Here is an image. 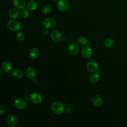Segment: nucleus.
I'll list each match as a JSON object with an SVG mask.
<instances>
[{
  "instance_id": "1",
  "label": "nucleus",
  "mask_w": 127,
  "mask_h": 127,
  "mask_svg": "<svg viewBox=\"0 0 127 127\" xmlns=\"http://www.w3.org/2000/svg\"><path fill=\"white\" fill-rule=\"evenodd\" d=\"M7 26L10 30L14 32H17L19 31L21 29L22 25L20 21L13 19L8 21Z\"/></svg>"
},
{
  "instance_id": "2",
  "label": "nucleus",
  "mask_w": 127,
  "mask_h": 127,
  "mask_svg": "<svg viewBox=\"0 0 127 127\" xmlns=\"http://www.w3.org/2000/svg\"><path fill=\"white\" fill-rule=\"evenodd\" d=\"M64 105L60 102H54L51 105V110L52 112L57 115L62 114L64 111Z\"/></svg>"
},
{
  "instance_id": "3",
  "label": "nucleus",
  "mask_w": 127,
  "mask_h": 127,
  "mask_svg": "<svg viewBox=\"0 0 127 127\" xmlns=\"http://www.w3.org/2000/svg\"><path fill=\"white\" fill-rule=\"evenodd\" d=\"M29 99L31 102L35 104H40L42 101V97L38 93L34 92L30 94L29 96Z\"/></svg>"
},
{
  "instance_id": "4",
  "label": "nucleus",
  "mask_w": 127,
  "mask_h": 127,
  "mask_svg": "<svg viewBox=\"0 0 127 127\" xmlns=\"http://www.w3.org/2000/svg\"><path fill=\"white\" fill-rule=\"evenodd\" d=\"M6 122L8 126L10 127H15L18 123L17 118L13 115H10L6 117Z\"/></svg>"
},
{
  "instance_id": "5",
  "label": "nucleus",
  "mask_w": 127,
  "mask_h": 127,
  "mask_svg": "<svg viewBox=\"0 0 127 127\" xmlns=\"http://www.w3.org/2000/svg\"><path fill=\"white\" fill-rule=\"evenodd\" d=\"M81 54L85 59H89L91 58L92 56V50L90 46H86L83 47L81 51Z\"/></svg>"
},
{
  "instance_id": "6",
  "label": "nucleus",
  "mask_w": 127,
  "mask_h": 127,
  "mask_svg": "<svg viewBox=\"0 0 127 127\" xmlns=\"http://www.w3.org/2000/svg\"><path fill=\"white\" fill-rule=\"evenodd\" d=\"M14 106L19 109H24L27 106L26 102L22 98H17L14 102Z\"/></svg>"
},
{
  "instance_id": "7",
  "label": "nucleus",
  "mask_w": 127,
  "mask_h": 127,
  "mask_svg": "<svg viewBox=\"0 0 127 127\" xmlns=\"http://www.w3.org/2000/svg\"><path fill=\"white\" fill-rule=\"evenodd\" d=\"M56 24V20L53 18L49 17L46 18L43 21V26L46 29L54 27Z\"/></svg>"
},
{
  "instance_id": "8",
  "label": "nucleus",
  "mask_w": 127,
  "mask_h": 127,
  "mask_svg": "<svg viewBox=\"0 0 127 127\" xmlns=\"http://www.w3.org/2000/svg\"><path fill=\"white\" fill-rule=\"evenodd\" d=\"M67 49L68 52L72 55H76L78 54L79 52V48L78 46L74 43H70L68 45Z\"/></svg>"
},
{
  "instance_id": "9",
  "label": "nucleus",
  "mask_w": 127,
  "mask_h": 127,
  "mask_svg": "<svg viewBox=\"0 0 127 127\" xmlns=\"http://www.w3.org/2000/svg\"><path fill=\"white\" fill-rule=\"evenodd\" d=\"M87 69L92 72H96L99 69V65L95 61H90L86 65Z\"/></svg>"
},
{
  "instance_id": "10",
  "label": "nucleus",
  "mask_w": 127,
  "mask_h": 127,
  "mask_svg": "<svg viewBox=\"0 0 127 127\" xmlns=\"http://www.w3.org/2000/svg\"><path fill=\"white\" fill-rule=\"evenodd\" d=\"M57 7L61 11H66L68 9V4L66 0H59L57 3Z\"/></svg>"
},
{
  "instance_id": "11",
  "label": "nucleus",
  "mask_w": 127,
  "mask_h": 127,
  "mask_svg": "<svg viewBox=\"0 0 127 127\" xmlns=\"http://www.w3.org/2000/svg\"><path fill=\"white\" fill-rule=\"evenodd\" d=\"M51 38L55 42H59L62 38V34L58 30H54L51 33Z\"/></svg>"
},
{
  "instance_id": "12",
  "label": "nucleus",
  "mask_w": 127,
  "mask_h": 127,
  "mask_svg": "<svg viewBox=\"0 0 127 127\" xmlns=\"http://www.w3.org/2000/svg\"><path fill=\"white\" fill-rule=\"evenodd\" d=\"M13 5L17 9H23L27 4L25 0H14Z\"/></svg>"
},
{
  "instance_id": "13",
  "label": "nucleus",
  "mask_w": 127,
  "mask_h": 127,
  "mask_svg": "<svg viewBox=\"0 0 127 127\" xmlns=\"http://www.w3.org/2000/svg\"><path fill=\"white\" fill-rule=\"evenodd\" d=\"M26 74L27 76L31 79H34L36 77V73L35 69L32 67H29L26 70Z\"/></svg>"
},
{
  "instance_id": "14",
  "label": "nucleus",
  "mask_w": 127,
  "mask_h": 127,
  "mask_svg": "<svg viewBox=\"0 0 127 127\" xmlns=\"http://www.w3.org/2000/svg\"><path fill=\"white\" fill-rule=\"evenodd\" d=\"M26 6L29 11H34L38 7V3L35 0H30L27 3Z\"/></svg>"
},
{
  "instance_id": "15",
  "label": "nucleus",
  "mask_w": 127,
  "mask_h": 127,
  "mask_svg": "<svg viewBox=\"0 0 127 127\" xmlns=\"http://www.w3.org/2000/svg\"><path fill=\"white\" fill-rule=\"evenodd\" d=\"M8 15L12 19H15L18 17L19 15V12L17 8H11L8 11Z\"/></svg>"
},
{
  "instance_id": "16",
  "label": "nucleus",
  "mask_w": 127,
  "mask_h": 127,
  "mask_svg": "<svg viewBox=\"0 0 127 127\" xmlns=\"http://www.w3.org/2000/svg\"><path fill=\"white\" fill-rule=\"evenodd\" d=\"M39 54H40L39 50L38 49L36 48H32L29 52V57H30V58L33 59L37 58L39 56Z\"/></svg>"
},
{
  "instance_id": "17",
  "label": "nucleus",
  "mask_w": 127,
  "mask_h": 127,
  "mask_svg": "<svg viewBox=\"0 0 127 127\" xmlns=\"http://www.w3.org/2000/svg\"><path fill=\"white\" fill-rule=\"evenodd\" d=\"M92 103L95 107H99L102 104V99L99 95H95L92 98Z\"/></svg>"
},
{
  "instance_id": "18",
  "label": "nucleus",
  "mask_w": 127,
  "mask_h": 127,
  "mask_svg": "<svg viewBox=\"0 0 127 127\" xmlns=\"http://www.w3.org/2000/svg\"><path fill=\"white\" fill-rule=\"evenodd\" d=\"M12 65L8 61H5L2 64V68L4 71L6 72H9L12 70Z\"/></svg>"
},
{
  "instance_id": "19",
  "label": "nucleus",
  "mask_w": 127,
  "mask_h": 127,
  "mask_svg": "<svg viewBox=\"0 0 127 127\" xmlns=\"http://www.w3.org/2000/svg\"><path fill=\"white\" fill-rule=\"evenodd\" d=\"M100 78V74L97 72H95L90 75L89 76V80L92 83H95L97 82Z\"/></svg>"
},
{
  "instance_id": "20",
  "label": "nucleus",
  "mask_w": 127,
  "mask_h": 127,
  "mask_svg": "<svg viewBox=\"0 0 127 127\" xmlns=\"http://www.w3.org/2000/svg\"><path fill=\"white\" fill-rule=\"evenodd\" d=\"M12 75L13 76V77L17 78V79H19V78H21V77H22V76L23 75V73L21 70L17 69L14 70L12 71Z\"/></svg>"
},
{
  "instance_id": "21",
  "label": "nucleus",
  "mask_w": 127,
  "mask_h": 127,
  "mask_svg": "<svg viewBox=\"0 0 127 127\" xmlns=\"http://www.w3.org/2000/svg\"><path fill=\"white\" fill-rule=\"evenodd\" d=\"M77 42L81 46H85L87 45L89 42L88 40L86 38L84 37H81L79 38L77 40Z\"/></svg>"
},
{
  "instance_id": "22",
  "label": "nucleus",
  "mask_w": 127,
  "mask_h": 127,
  "mask_svg": "<svg viewBox=\"0 0 127 127\" xmlns=\"http://www.w3.org/2000/svg\"><path fill=\"white\" fill-rule=\"evenodd\" d=\"M114 41L110 38L106 39L104 42V46L107 48H110L112 47L114 45Z\"/></svg>"
},
{
  "instance_id": "23",
  "label": "nucleus",
  "mask_w": 127,
  "mask_h": 127,
  "mask_svg": "<svg viewBox=\"0 0 127 127\" xmlns=\"http://www.w3.org/2000/svg\"><path fill=\"white\" fill-rule=\"evenodd\" d=\"M52 10V7L49 4H46L44 5L42 8V12L44 14H48L51 12Z\"/></svg>"
},
{
  "instance_id": "24",
  "label": "nucleus",
  "mask_w": 127,
  "mask_h": 127,
  "mask_svg": "<svg viewBox=\"0 0 127 127\" xmlns=\"http://www.w3.org/2000/svg\"><path fill=\"white\" fill-rule=\"evenodd\" d=\"M20 15L21 17L23 18H26L28 17L29 15V13L28 10L27 9H25L24 8L23 9H21L20 12Z\"/></svg>"
},
{
  "instance_id": "25",
  "label": "nucleus",
  "mask_w": 127,
  "mask_h": 127,
  "mask_svg": "<svg viewBox=\"0 0 127 127\" xmlns=\"http://www.w3.org/2000/svg\"><path fill=\"white\" fill-rule=\"evenodd\" d=\"M16 38L18 40L20 41H23L25 39V34L21 32H18L16 34Z\"/></svg>"
},
{
  "instance_id": "26",
  "label": "nucleus",
  "mask_w": 127,
  "mask_h": 127,
  "mask_svg": "<svg viewBox=\"0 0 127 127\" xmlns=\"http://www.w3.org/2000/svg\"><path fill=\"white\" fill-rule=\"evenodd\" d=\"M4 113V109L2 105H0V116L2 115Z\"/></svg>"
},
{
  "instance_id": "27",
  "label": "nucleus",
  "mask_w": 127,
  "mask_h": 127,
  "mask_svg": "<svg viewBox=\"0 0 127 127\" xmlns=\"http://www.w3.org/2000/svg\"><path fill=\"white\" fill-rule=\"evenodd\" d=\"M0 72H1L0 76H1V75H2V70H1V68H0Z\"/></svg>"
},
{
  "instance_id": "28",
  "label": "nucleus",
  "mask_w": 127,
  "mask_h": 127,
  "mask_svg": "<svg viewBox=\"0 0 127 127\" xmlns=\"http://www.w3.org/2000/svg\"><path fill=\"white\" fill-rule=\"evenodd\" d=\"M52 0L53 1H59V0Z\"/></svg>"
}]
</instances>
